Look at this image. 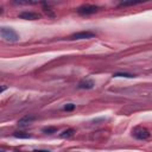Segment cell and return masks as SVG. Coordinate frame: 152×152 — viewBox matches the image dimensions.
I'll return each instance as SVG.
<instances>
[{"mask_svg":"<svg viewBox=\"0 0 152 152\" xmlns=\"http://www.w3.org/2000/svg\"><path fill=\"white\" fill-rule=\"evenodd\" d=\"M94 37V33L93 32H89V31H82V32H76L74 34H71L69 37L70 40H80V39H89V38H93Z\"/></svg>","mask_w":152,"mask_h":152,"instance_id":"obj_4","label":"cell"},{"mask_svg":"<svg viewBox=\"0 0 152 152\" xmlns=\"http://www.w3.org/2000/svg\"><path fill=\"white\" fill-rule=\"evenodd\" d=\"M133 135H134L137 139H139V140H145V139L150 138L151 133H150L146 128H144V127H137V128L133 131Z\"/></svg>","mask_w":152,"mask_h":152,"instance_id":"obj_3","label":"cell"},{"mask_svg":"<svg viewBox=\"0 0 152 152\" xmlns=\"http://www.w3.org/2000/svg\"><path fill=\"white\" fill-rule=\"evenodd\" d=\"M14 137L15 138H25V139H27V138H31V135L30 134H27V133H21V132H15L14 133Z\"/></svg>","mask_w":152,"mask_h":152,"instance_id":"obj_11","label":"cell"},{"mask_svg":"<svg viewBox=\"0 0 152 152\" xmlns=\"http://www.w3.org/2000/svg\"><path fill=\"white\" fill-rule=\"evenodd\" d=\"M34 120H36V118H34L33 115H26V116H23V118L18 121V125H19L20 127H25V126L31 125Z\"/></svg>","mask_w":152,"mask_h":152,"instance_id":"obj_6","label":"cell"},{"mask_svg":"<svg viewBox=\"0 0 152 152\" xmlns=\"http://www.w3.org/2000/svg\"><path fill=\"white\" fill-rule=\"evenodd\" d=\"M141 1H124V2H120V6H131V5H137Z\"/></svg>","mask_w":152,"mask_h":152,"instance_id":"obj_12","label":"cell"},{"mask_svg":"<svg viewBox=\"0 0 152 152\" xmlns=\"http://www.w3.org/2000/svg\"><path fill=\"white\" fill-rule=\"evenodd\" d=\"M34 152H49V151H44V150H36Z\"/></svg>","mask_w":152,"mask_h":152,"instance_id":"obj_14","label":"cell"},{"mask_svg":"<svg viewBox=\"0 0 152 152\" xmlns=\"http://www.w3.org/2000/svg\"><path fill=\"white\" fill-rule=\"evenodd\" d=\"M94 87V82L91 80H83L77 84V88L80 89H91Z\"/></svg>","mask_w":152,"mask_h":152,"instance_id":"obj_7","label":"cell"},{"mask_svg":"<svg viewBox=\"0 0 152 152\" xmlns=\"http://www.w3.org/2000/svg\"><path fill=\"white\" fill-rule=\"evenodd\" d=\"M74 133H75V131L72 128H69V129H65L64 132H62L59 134V137L61 138H70L71 135H74Z\"/></svg>","mask_w":152,"mask_h":152,"instance_id":"obj_8","label":"cell"},{"mask_svg":"<svg viewBox=\"0 0 152 152\" xmlns=\"http://www.w3.org/2000/svg\"><path fill=\"white\" fill-rule=\"evenodd\" d=\"M19 18L25 19V20H37V19H40V14H38V13H36V12L25 11V12H21V13L19 14Z\"/></svg>","mask_w":152,"mask_h":152,"instance_id":"obj_5","label":"cell"},{"mask_svg":"<svg viewBox=\"0 0 152 152\" xmlns=\"http://www.w3.org/2000/svg\"><path fill=\"white\" fill-rule=\"evenodd\" d=\"M64 109H65L66 112L74 110V109H75V104H74V103H68V104H65V106H64Z\"/></svg>","mask_w":152,"mask_h":152,"instance_id":"obj_13","label":"cell"},{"mask_svg":"<svg viewBox=\"0 0 152 152\" xmlns=\"http://www.w3.org/2000/svg\"><path fill=\"white\" fill-rule=\"evenodd\" d=\"M113 76H114V77H127V78L134 77V75H132V74H126V72H116V74H114Z\"/></svg>","mask_w":152,"mask_h":152,"instance_id":"obj_9","label":"cell"},{"mask_svg":"<svg viewBox=\"0 0 152 152\" xmlns=\"http://www.w3.org/2000/svg\"><path fill=\"white\" fill-rule=\"evenodd\" d=\"M0 34H1V38L7 42H17L19 39L18 33L11 27H1Z\"/></svg>","mask_w":152,"mask_h":152,"instance_id":"obj_1","label":"cell"},{"mask_svg":"<svg viewBox=\"0 0 152 152\" xmlns=\"http://www.w3.org/2000/svg\"><path fill=\"white\" fill-rule=\"evenodd\" d=\"M99 11V7L96 5H90V4H86V5H82L77 8V13L80 14H83V15H88V14H93V13H96Z\"/></svg>","mask_w":152,"mask_h":152,"instance_id":"obj_2","label":"cell"},{"mask_svg":"<svg viewBox=\"0 0 152 152\" xmlns=\"http://www.w3.org/2000/svg\"><path fill=\"white\" fill-rule=\"evenodd\" d=\"M43 132L46 133V134H52V133H56L57 132V127H44L43 128Z\"/></svg>","mask_w":152,"mask_h":152,"instance_id":"obj_10","label":"cell"}]
</instances>
